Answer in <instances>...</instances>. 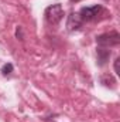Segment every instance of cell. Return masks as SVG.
Returning <instances> with one entry per match:
<instances>
[{"label":"cell","instance_id":"6da1fadb","mask_svg":"<svg viewBox=\"0 0 120 122\" xmlns=\"http://www.w3.org/2000/svg\"><path fill=\"white\" fill-rule=\"evenodd\" d=\"M44 16H45V20H47L48 24L57 26L61 20L64 19V9H62V6H61L60 3L51 4V6H48L45 9Z\"/></svg>","mask_w":120,"mask_h":122},{"label":"cell","instance_id":"7a4b0ae2","mask_svg":"<svg viewBox=\"0 0 120 122\" xmlns=\"http://www.w3.org/2000/svg\"><path fill=\"white\" fill-rule=\"evenodd\" d=\"M96 43L99 47H105V48H110V47H116L120 44V36L117 31H109L105 34H100L96 37Z\"/></svg>","mask_w":120,"mask_h":122},{"label":"cell","instance_id":"3957f363","mask_svg":"<svg viewBox=\"0 0 120 122\" xmlns=\"http://www.w3.org/2000/svg\"><path fill=\"white\" fill-rule=\"evenodd\" d=\"M79 16L82 19V21H93V20H97V17L100 16V13H103V9L102 6L99 4H95V6H88V7H82L79 11Z\"/></svg>","mask_w":120,"mask_h":122},{"label":"cell","instance_id":"277c9868","mask_svg":"<svg viewBox=\"0 0 120 122\" xmlns=\"http://www.w3.org/2000/svg\"><path fill=\"white\" fill-rule=\"evenodd\" d=\"M82 24H83V21H82V19H81V16H79V13H78V11H76V13H71V14L68 16L66 27H68V30H69V31L78 30Z\"/></svg>","mask_w":120,"mask_h":122},{"label":"cell","instance_id":"5b68a950","mask_svg":"<svg viewBox=\"0 0 120 122\" xmlns=\"http://www.w3.org/2000/svg\"><path fill=\"white\" fill-rule=\"evenodd\" d=\"M109 57H110V50L109 48L97 47V61H99V65H105L106 61L109 60Z\"/></svg>","mask_w":120,"mask_h":122},{"label":"cell","instance_id":"8992f818","mask_svg":"<svg viewBox=\"0 0 120 122\" xmlns=\"http://www.w3.org/2000/svg\"><path fill=\"white\" fill-rule=\"evenodd\" d=\"M11 72H13V64L7 62V64H4V65L1 67V74H3V75H9V74H11Z\"/></svg>","mask_w":120,"mask_h":122},{"label":"cell","instance_id":"52a82bcc","mask_svg":"<svg viewBox=\"0 0 120 122\" xmlns=\"http://www.w3.org/2000/svg\"><path fill=\"white\" fill-rule=\"evenodd\" d=\"M119 61H120V58H116V60H115V72H116L117 75L120 74L119 72Z\"/></svg>","mask_w":120,"mask_h":122},{"label":"cell","instance_id":"ba28073f","mask_svg":"<svg viewBox=\"0 0 120 122\" xmlns=\"http://www.w3.org/2000/svg\"><path fill=\"white\" fill-rule=\"evenodd\" d=\"M16 36H17V37H20V40H23V36H21V27H17Z\"/></svg>","mask_w":120,"mask_h":122}]
</instances>
